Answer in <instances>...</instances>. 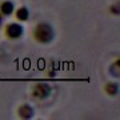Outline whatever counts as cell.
Listing matches in <instances>:
<instances>
[{
    "label": "cell",
    "mask_w": 120,
    "mask_h": 120,
    "mask_svg": "<svg viewBox=\"0 0 120 120\" xmlns=\"http://www.w3.org/2000/svg\"><path fill=\"white\" fill-rule=\"evenodd\" d=\"M53 30L48 23H39L34 30V38L36 41L41 44H47L53 39Z\"/></svg>",
    "instance_id": "cell-1"
},
{
    "label": "cell",
    "mask_w": 120,
    "mask_h": 120,
    "mask_svg": "<svg viewBox=\"0 0 120 120\" xmlns=\"http://www.w3.org/2000/svg\"><path fill=\"white\" fill-rule=\"evenodd\" d=\"M49 94H51V87H49V84H47V83H38V84L34 87V91H32L34 98L40 99V100L45 99Z\"/></svg>",
    "instance_id": "cell-2"
},
{
    "label": "cell",
    "mask_w": 120,
    "mask_h": 120,
    "mask_svg": "<svg viewBox=\"0 0 120 120\" xmlns=\"http://www.w3.org/2000/svg\"><path fill=\"white\" fill-rule=\"evenodd\" d=\"M24 30L19 23H9L5 27V36L9 39H19L23 35Z\"/></svg>",
    "instance_id": "cell-3"
},
{
    "label": "cell",
    "mask_w": 120,
    "mask_h": 120,
    "mask_svg": "<svg viewBox=\"0 0 120 120\" xmlns=\"http://www.w3.org/2000/svg\"><path fill=\"white\" fill-rule=\"evenodd\" d=\"M17 113H19V116H20L22 119H31V117L34 116L35 111H34V108L31 107L30 104H23V105L19 107Z\"/></svg>",
    "instance_id": "cell-4"
},
{
    "label": "cell",
    "mask_w": 120,
    "mask_h": 120,
    "mask_svg": "<svg viewBox=\"0 0 120 120\" xmlns=\"http://www.w3.org/2000/svg\"><path fill=\"white\" fill-rule=\"evenodd\" d=\"M13 9H15V4H13L12 1H9V0L3 1V3H1V5H0V11H1V13H3V15H5V16L12 15Z\"/></svg>",
    "instance_id": "cell-5"
},
{
    "label": "cell",
    "mask_w": 120,
    "mask_h": 120,
    "mask_svg": "<svg viewBox=\"0 0 120 120\" xmlns=\"http://www.w3.org/2000/svg\"><path fill=\"white\" fill-rule=\"evenodd\" d=\"M104 91H105V94L107 95H111V96H113V95H116L117 92H119V84L115 82H109L105 84V87H104Z\"/></svg>",
    "instance_id": "cell-6"
},
{
    "label": "cell",
    "mask_w": 120,
    "mask_h": 120,
    "mask_svg": "<svg viewBox=\"0 0 120 120\" xmlns=\"http://www.w3.org/2000/svg\"><path fill=\"white\" fill-rule=\"evenodd\" d=\"M15 15H16L17 20H20V22H26V20H28L30 12H28V8H26V7H20V8L16 11Z\"/></svg>",
    "instance_id": "cell-7"
},
{
    "label": "cell",
    "mask_w": 120,
    "mask_h": 120,
    "mask_svg": "<svg viewBox=\"0 0 120 120\" xmlns=\"http://www.w3.org/2000/svg\"><path fill=\"white\" fill-rule=\"evenodd\" d=\"M119 65H120V61H119V60H116L115 63H113V64L111 65V69H109V72H111L115 77H119V76H120Z\"/></svg>",
    "instance_id": "cell-8"
},
{
    "label": "cell",
    "mask_w": 120,
    "mask_h": 120,
    "mask_svg": "<svg viewBox=\"0 0 120 120\" xmlns=\"http://www.w3.org/2000/svg\"><path fill=\"white\" fill-rule=\"evenodd\" d=\"M0 23H1V16H0Z\"/></svg>",
    "instance_id": "cell-9"
}]
</instances>
